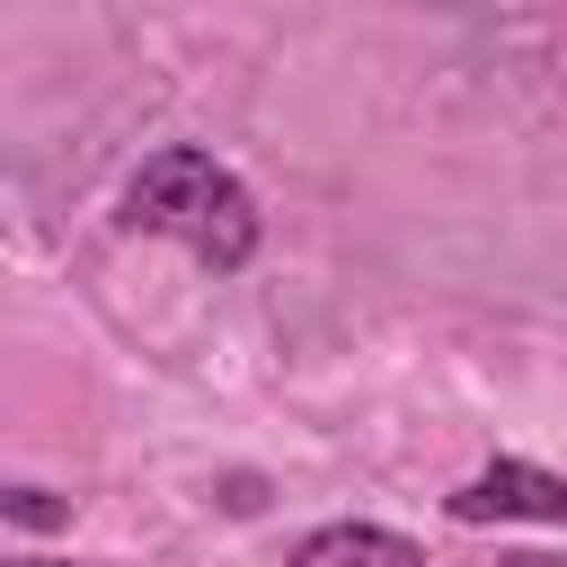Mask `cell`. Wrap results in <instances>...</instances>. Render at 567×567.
Wrapping results in <instances>:
<instances>
[{
	"label": "cell",
	"instance_id": "cell-6",
	"mask_svg": "<svg viewBox=\"0 0 567 567\" xmlns=\"http://www.w3.org/2000/svg\"><path fill=\"white\" fill-rule=\"evenodd\" d=\"M0 567H71V558H0Z\"/></svg>",
	"mask_w": 567,
	"mask_h": 567
},
{
	"label": "cell",
	"instance_id": "cell-5",
	"mask_svg": "<svg viewBox=\"0 0 567 567\" xmlns=\"http://www.w3.org/2000/svg\"><path fill=\"white\" fill-rule=\"evenodd\" d=\"M496 567H558L549 549H514V558H496Z\"/></svg>",
	"mask_w": 567,
	"mask_h": 567
},
{
	"label": "cell",
	"instance_id": "cell-2",
	"mask_svg": "<svg viewBox=\"0 0 567 567\" xmlns=\"http://www.w3.org/2000/svg\"><path fill=\"white\" fill-rule=\"evenodd\" d=\"M452 523H567V478L540 461H487L443 496Z\"/></svg>",
	"mask_w": 567,
	"mask_h": 567
},
{
	"label": "cell",
	"instance_id": "cell-4",
	"mask_svg": "<svg viewBox=\"0 0 567 567\" xmlns=\"http://www.w3.org/2000/svg\"><path fill=\"white\" fill-rule=\"evenodd\" d=\"M0 514L27 523V532H53V523H71V496H53V487H0Z\"/></svg>",
	"mask_w": 567,
	"mask_h": 567
},
{
	"label": "cell",
	"instance_id": "cell-3",
	"mask_svg": "<svg viewBox=\"0 0 567 567\" xmlns=\"http://www.w3.org/2000/svg\"><path fill=\"white\" fill-rule=\"evenodd\" d=\"M284 567H425V549L390 523H319L284 549Z\"/></svg>",
	"mask_w": 567,
	"mask_h": 567
},
{
	"label": "cell",
	"instance_id": "cell-1",
	"mask_svg": "<svg viewBox=\"0 0 567 567\" xmlns=\"http://www.w3.org/2000/svg\"><path fill=\"white\" fill-rule=\"evenodd\" d=\"M115 221L195 248L213 275H239V266L257 257V230H266V221H257V195H248L204 142H168V151H151V159L124 177Z\"/></svg>",
	"mask_w": 567,
	"mask_h": 567
}]
</instances>
